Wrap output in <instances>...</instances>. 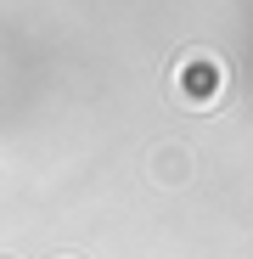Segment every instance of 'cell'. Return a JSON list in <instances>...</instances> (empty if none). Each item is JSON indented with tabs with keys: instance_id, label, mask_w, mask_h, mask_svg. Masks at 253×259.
Wrapping results in <instances>:
<instances>
[{
	"instance_id": "cell-1",
	"label": "cell",
	"mask_w": 253,
	"mask_h": 259,
	"mask_svg": "<svg viewBox=\"0 0 253 259\" xmlns=\"http://www.w3.org/2000/svg\"><path fill=\"white\" fill-rule=\"evenodd\" d=\"M225 91H231V68H225L220 57H208V51H186V57L175 62V96H180L186 107L208 113V107L225 102Z\"/></svg>"
},
{
	"instance_id": "cell-2",
	"label": "cell",
	"mask_w": 253,
	"mask_h": 259,
	"mask_svg": "<svg viewBox=\"0 0 253 259\" xmlns=\"http://www.w3.org/2000/svg\"><path fill=\"white\" fill-rule=\"evenodd\" d=\"M152 181H158V186H186V181H191V152L175 147V141H163V147L152 152Z\"/></svg>"
},
{
	"instance_id": "cell-3",
	"label": "cell",
	"mask_w": 253,
	"mask_h": 259,
	"mask_svg": "<svg viewBox=\"0 0 253 259\" xmlns=\"http://www.w3.org/2000/svg\"><path fill=\"white\" fill-rule=\"evenodd\" d=\"M62 259H73V253H62Z\"/></svg>"
}]
</instances>
